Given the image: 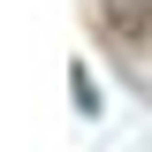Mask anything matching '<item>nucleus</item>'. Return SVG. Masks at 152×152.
Wrapping results in <instances>:
<instances>
[{
  "mask_svg": "<svg viewBox=\"0 0 152 152\" xmlns=\"http://www.w3.org/2000/svg\"><path fill=\"white\" fill-rule=\"evenodd\" d=\"M69 84H76V107H84V114H99V84H91V76H84V69H69Z\"/></svg>",
  "mask_w": 152,
  "mask_h": 152,
  "instance_id": "obj_2",
  "label": "nucleus"
},
{
  "mask_svg": "<svg viewBox=\"0 0 152 152\" xmlns=\"http://www.w3.org/2000/svg\"><path fill=\"white\" fill-rule=\"evenodd\" d=\"M107 23L122 38H152V0H107Z\"/></svg>",
  "mask_w": 152,
  "mask_h": 152,
  "instance_id": "obj_1",
  "label": "nucleus"
}]
</instances>
